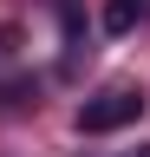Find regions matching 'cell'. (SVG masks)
<instances>
[{
  "label": "cell",
  "mask_w": 150,
  "mask_h": 157,
  "mask_svg": "<svg viewBox=\"0 0 150 157\" xmlns=\"http://www.w3.org/2000/svg\"><path fill=\"white\" fill-rule=\"evenodd\" d=\"M144 105H150V98H144L137 85H111V92H98V98H85V105H79V131H85V137L124 131L130 118H144Z\"/></svg>",
  "instance_id": "6da1fadb"
},
{
  "label": "cell",
  "mask_w": 150,
  "mask_h": 157,
  "mask_svg": "<svg viewBox=\"0 0 150 157\" xmlns=\"http://www.w3.org/2000/svg\"><path fill=\"white\" fill-rule=\"evenodd\" d=\"M144 20H150V0H104V33H111V39L137 33Z\"/></svg>",
  "instance_id": "7a4b0ae2"
},
{
  "label": "cell",
  "mask_w": 150,
  "mask_h": 157,
  "mask_svg": "<svg viewBox=\"0 0 150 157\" xmlns=\"http://www.w3.org/2000/svg\"><path fill=\"white\" fill-rule=\"evenodd\" d=\"M137 157H150V151H137Z\"/></svg>",
  "instance_id": "3957f363"
}]
</instances>
